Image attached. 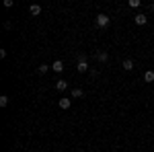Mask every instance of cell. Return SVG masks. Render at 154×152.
Here are the masks:
<instances>
[{"mask_svg": "<svg viewBox=\"0 0 154 152\" xmlns=\"http://www.w3.org/2000/svg\"><path fill=\"white\" fill-rule=\"evenodd\" d=\"M76 68H78V72H88L91 70V66H88V62H86V58H84V54L78 56V66H76Z\"/></svg>", "mask_w": 154, "mask_h": 152, "instance_id": "1", "label": "cell"}, {"mask_svg": "<svg viewBox=\"0 0 154 152\" xmlns=\"http://www.w3.org/2000/svg\"><path fill=\"white\" fill-rule=\"evenodd\" d=\"M109 23H111V19H109L107 14H97V25H99L101 29H105V27H109Z\"/></svg>", "mask_w": 154, "mask_h": 152, "instance_id": "2", "label": "cell"}, {"mask_svg": "<svg viewBox=\"0 0 154 152\" xmlns=\"http://www.w3.org/2000/svg\"><path fill=\"white\" fill-rule=\"evenodd\" d=\"M58 105H60V109H70L72 101H70V99H64V97H62V99L58 101Z\"/></svg>", "mask_w": 154, "mask_h": 152, "instance_id": "3", "label": "cell"}, {"mask_svg": "<svg viewBox=\"0 0 154 152\" xmlns=\"http://www.w3.org/2000/svg\"><path fill=\"white\" fill-rule=\"evenodd\" d=\"M51 70L54 72H62L64 70V62H62V60H56V62L51 64Z\"/></svg>", "mask_w": 154, "mask_h": 152, "instance_id": "4", "label": "cell"}, {"mask_svg": "<svg viewBox=\"0 0 154 152\" xmlns=\"http://www.w3.org/2000/svg\"><path fill=\"white\" fill-rule=\"evenodd\" d=\"M134 21H136V25H146L148 23V17H146V14H136Z\"/></svg>", "mask_w": 154, "mask_h": 152, "instance_id": "5", "label": "cell"}, {"mask_svg": "<svg viewBox=\"0 0 154 152\" xmlns=\"http://www.w3.org/2000/svg\"><path fill=\"white\" fill-rule=\"evenodd\" d=\"M72 99H82V97H84V91H82V88H72Z\"/></svg>", "mask_w": 154, "mask_h": 152, "instance_id": "6", "label": "cell"}, {"mask_svg": "<svg viewBox=\"0 0 154 152\" xmlns=\"http://www.w3.org/2000/svg\"><path fill=\"white\" fill-rule=\"evenodd\" d=\"M121 66H123V70H125V72L134 70V62H131L130 58H128V60H123V64H121Z\"/></svg>", "mask_w": 154, "mask_h": 152, "instance_id": "7", "label": "cell"}, {"mask_svg": "<svg viewBox=\"0 0 154 152\" xmlns=\"http://www.w3.org/2000/svg\"><path fill=\"white\" fill-rule=\"evenodd\" d=\"M29 12H31L33 17H37V14L41 12V6H39V4H31V6H29Z\"/></svg>", "mask_w": 154, "mask_h": 152, "instance_id": "8", "label": "cell"}, {"mask_svg": "<svg viewBox=\"0 0 154 152\" xmlns=\"http://www.w3.org/2000/svg\"><path fill=\"white\" fill-rule=\"evenodd\" d=\"M56 88H58V91H66V88H68V82L66 80H56Z\"/></svg>", "mask_w": 154, "mask_h": 152, "instance_id": "9", "label": "cell"}, {"mask_svg": "<svg viewBox=\"0 0 154 152\" xmlns=\"http://www.w3.org/2000/svg\"><path fill=\"white\" fill-rule=\"evenodd\" d=\"M97 60H99V62H103V64H105L107 60H109V54H107V51H99V54H97Z\"/></svg>", "mask_w": 154, "mask_h": 152, "instance_id": "10", "label": "cell"}, {"mask_svg": "<svg viewBox=\"0 0 154 152\" xmlns=\"http://www.w3.org/2000/svg\"><path fill=\"white\" fill-rule=\"evenodd\" d=\"M144 80H146V82H154V72L152 70H146V72H144Z\"/></svg>", "mask_w": 154, "mask_h": 152, "instance_id": "11", "label": "cell"}, {"mask_svg": "<svg viewBox=\"0 0 154 152\" xmlns=\"http://www.w3.org/2000/svg\"><path fill=\"white\" fill-rule=\"evenodd\" d=\"M6 105H8V97L2 95V97H0V107H6Z\"/></svg>", "mask_w": 154, "mask_h": 152, "instance_id": "12", "label": "cell"}, {"mask_svg": "<svg viewBox=\"0 0 154 152\" xmlns=\"http://www.w3.org/2000/svg\"><path fill=\"white\" fill-rule=\"evenodd\" d=\"M37 70H39V74H45V72L49 70V66H48V64H41V66H39Z\"/></svg>", "mask_w": 154, "mask_h": 152, "instance_id": "13", "label": "cell"}, {"mask_svg": "<svg viewBox=\"0 0 154 152\" xmlns=\"http://www.w3.org/2000/svg\"><path fill=\"white\" fill-rule=\"evenodd\" d=\"M130 6H134V8H138V6H140V0H131V2H130Z\"/></svg>", "mask_w": 154, "mask_h": 152, "instance_id": "14", "label": "cell"}, {"mask_svg": "<svg viewBox=\"0 0 154 152\" xmlns=\"http://www.w3.org/2000/svg\"><path fill=\"white\" fill-rule=\"evenodd\" d=\"M150 8H152V11H154V4H152V6H150Z\"/></svg>", "mask_w": 154, "mask_h": 152, "instance_id": "15", "label": "cell"}]
</instances>
